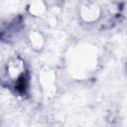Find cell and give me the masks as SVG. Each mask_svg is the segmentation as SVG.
Here are the masks:
<instances>
[{
    "mask_svg": "<svg viewBox=\"0 0 127 127\" xmlns=\"http://www.w3.org/2000/svg\"><path fill=\"white\" fill-rule=\"evenodd\" d=\"M30 69L25 59L15 54L4 64L0 71V84L21 96H26L30 88Z\"/></svg>",
    "mask_w": 127,
    "mask_h": 127,
    "instance_id": "6da1fadb",
    "label": "cell"
},
{
    "mask_svg": "<svg viewBox=\"0 0 127 127\" xmlns=\"http://www.w3.org/2000/svg\"><path fill=\"white\" fill-rule=\"evenodd\" d=\"M24 29V19L17 16L0 28V41L5 43H13L17 41L19 35Z\"/></svg>",
    "mask_w": 127,
    "mask_h": 127,
    "instance_id": "7a4b0ae2",
    "label": "cell"
},
{
    "mask_svg": "<svg viewBox=\"0 0 127 127\" xmlns=\"http://www.w3.org/2000/svg\"><path fill=\"white\" fill-rule=\"evenodd\" d=\"M81 17L85 21H93L99 17V8L91 3H86L81 8Z\"/></svg>",
    "mask_w": 127,
    "mask_h": 127,
    "instance_id": "3957f363",
    "label": "cell"
}]
</instances>
